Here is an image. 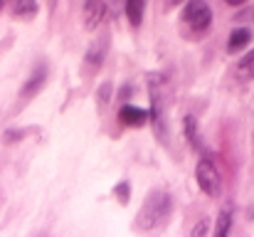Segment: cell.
<instances>
[{
  "label": "cell",
  "mask_w": 254,
  "mask_h": 237,
  "mask_svg": "<svg viewBox=\"0 0 254 237\" xmlns=\"http://www.w3.org/2000/svg\"><path fill=\"white\" fill-rule=\"evenodd\" d=\"M207 230H210V220H207V218H202V220L190 230V237H207Z\"/></svg>",
  "instance_id": "15"
},
{
  "label": "cell",
  "mask_w": 254,
  "mask_h": 237,
  "mask_svg": "<svg viewBox=\"0 0 254 237\" xmlns=\"http://www.w3.org/2000/svg\"><path fill=\"white\" fill-rule=\"evenodd\" d=\"M119 119H121V124H126V126H131V129H141V126L148 124V111L141 109V106L126 104V106L119 111Z\"/></svg>",
  "instance_id": "8"
},
{
  "label": "cell",
  "mask_w": 254,
  "mask_h": 237,
  "mask_svg": "<svg viewBox=\"0 0 254 237\" xmlns=\"http://www.w3.org/2000/svg\"><path fill=\"white\" fill-rule=\"evenodd\" d=\"M45 81H47V65H45V62H40V65L35 67V72L30 75V79L25 81V86H22L20 96H22V99H32L35 94H40V89L45 86Z\"/></svg>",
  "instance_id": "6"
},
{
  "label": "cell",
  "mask_w": 254,
  "mask_h": 237,
  "mask_svg": "<svg viewBox=\"0 0 254 237\" xmlns=\"http://www.w3.org/2000/svg\"><path fill=\"white\" fill-rule=\"evenodd\" d=\"M148 99H151V111L148 121L153 124V131L158 141L166 146L168 144V126H166V81L161 75H148Z\"/></svg>",
  "instance_id": "2"
},
{
  "label": "cell",
  "mask_w": 254,
  "mask_h": 237,
  "mask_svg": "<svg viewBox=\"0 0 254 237\" xmlns=\"http://www.w3.org/2000/svg\"><path fill=\"white\" fill-rule=\"evenodd\" d=\"M183 22L192 35H205L212 25V10L207 2L195 0V2H185L183 7Z\"/></svg>",
  "instance_id": "3"
},
{
  "label": "cell",
  "mask_w": 254,
  "mask_h": 237,
  "mask_svg": "<svg viewBox=\"0 0 254 237\" xmlns=\"http://www.w3.org/2000/svg\"><path fill=\"white\" fill-rule=\"evenodd\" d=\"M185 136H188V141H190L192 149L202 151V144H200V136H197V121L192 116H185Z\"/></svg>",
  "instance_id": "13"
},
{
  "label": "cell",
  "mask_w": 254,
  "mask_h": 237,
  "mask_svg": "<svg viewBox=\"0 0 254 237\" xmlns=\"http://www.w3.org/2000/svg\"><path fill=\"white\" fill-rule=\"evenodd\" d=\"M237 75L242 79H254V50L252 52H247L242 60H240V65H237Z\"/></svg>",
  "instance_id": "14"
},
{
  "label": "cell",
  "mask_w": 254,
  "mask_h": 237,
  "mask_svg": "<svg viewBox=\"0 0 254 237\" xmlns=\"http://www.w3.org/2000/svg\"><path fill=\"white\" fill-rule=\"evenodd\" d=\"M114 193L119 195V203H121V205H126V203H128V183H121Z\"/></svg>",
  "instance_id": "16"
},
{
  "label": "cell",
  "mask_w": 254,
  "mask_h": 237,
  "mask_svg": "<svg viewBox=\"0 0 254 237\" xmlns=\"http://www.w3.org/2000/svg\"><path fill=\"white\" fill-rule=\"evenodd\" d=\"M232 233V210H222L217 215V223H215V230H212V237H230Z\"/></svg>",
  "instance_id": "11"
},
{
  "label": "cell",
  "mask_w": 254,
  "mask_h": 237,
  "mask_svg": "<svg viewBox=\"0 0 254 237\" xmlns=\"http://www.w3.org/2000/svg\"><path fill=\"white\" fill-rule=\"evenodd\" d=\"M170 213H173V198H170L166 190H153L143 200V205H141V210L136 215L133 228L138 233H153L161 225H166Z\"/></svg>",
  "instance_id": "1"
},
{
  "label": "cell",
  "mask_w": 254,
  "mask_h": 237,
  "mask_svg": "<svg viewBox=\"0 0 254 237\" xmlns=\"http://www.w3.org/2000/svg\"><path fill=\"white\" fill-rule=\"evenodd\" d=\"M250 42H252V30L237 27V30H232V35H230V40H227V52H230V55H232V52H240V50H245Z\"/></svg>",
  "instance_id": "9"
},
{
  "label": "cell",
  "mask_w": 254,
  "mask_h": 237,
  "mask_svg": "<svg viewBox=\"0 0 254 237\" xmlns=\"http://www.w3.org/2000/svg\"><path fill=\"white\" fill-rule=\"evenodd\" d=\"M109 89H111V86H109V84H104V86H101V89H99V99H101V104H104V101H106V99H109Z\"/></svg>",
  "instance_id": "17"
},
{
  "label": "cell",
  "mask_w": 254,
  "mask_h": 237,
  "mask_svg": "<svg viewBox=\"0 0 254 237\" xmlns=\"http://www.w3.org/2000/svg\"><path fill=\"white\" fill-rule=\"evenodd\" d=\"M124 10H126V17H128L131 27H141L143 12H146V2H141V0H128V2L124 5Z\"/></svg>",
  "instance_id": "10"
},
{
  "label": "cell",
  "mask_w": 254,
  "mask_h": 237,
  "mask_svg": "<svg viewBox=\"0 0 254 237\" xmlns=\"http://www.w3.org/2000/svg\"><path fill=\"white\" fill-rule=\"evenodd\" d=\"M195 180L200 185V190L210 198H217L222 193V178H220V170L217 165L210 160V158H202L195 168Z\"/></svg>",
  "instance_id": "4"
},
{
  "label": "cell",
  "mask_w": 254,
  "mask_h": 237,
  "mask_svg": "<svg viewBox=\"0 0 254 237\" xmlns=\"http://www.w3.org/2000/svg\"><path fill=\"white\" fill-rule=\"evenodd\" d=\"M37 10H40V5H37V2H30V0H20V2L12 5V15H15V17H22V20L35 17Z\"/></svg>",
  "instance_id": "12"
},
{
  "label": "cell",
  "mask_w": 254,
  "mask_h": 237,
  "mask_svg": "<svg viewBox=\"0 0 254 237\" xmlns=\"http://www.w3.org/2000/svg\"><path fill=\"white\" fill-rule=\"evenodd\" d=\"M0 10H2V2H0Z\"/></svg>",
  "instance_id": "18"
},
{
  "label": "cell",
  "mask_w": 254,
  "mask_h": 237,
  "mask_svg": "<svg viewBox=\"0 0 254 237\" xmlns=\"http://www.w3.org/2000/svg\"><path fill=\"white\" fill-rule=\"evenodd\" d=\"M106 52H109V35H101V37H96V40L89 45V50H86V55H84V70L89 75L101 70Z\"/></svg>",
  "instance_id": "5"
},
{
  "label": "cell",
  "mask_w": 254,
  "mask_h": 237,
  "mask_svg": "<svg viewBox=\"0 0 254 237\" xmlns=\"http://www.w3.org/2000/svg\"><path fill=\"white\" fill-rule=\"evenodd\" d=\"M82 12H84V27L86 30H96L106 15V2L101 0H89L82 5Z\"/></svg>",
  "instance_id": "7"
}]
</instances>
